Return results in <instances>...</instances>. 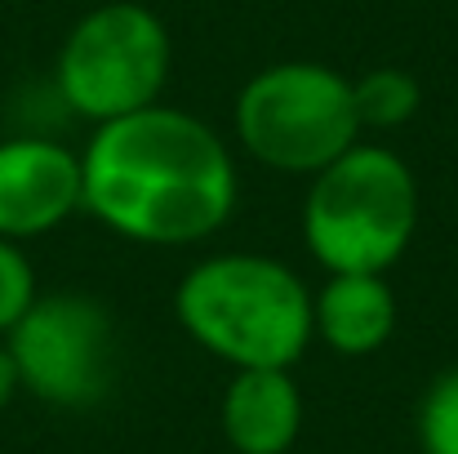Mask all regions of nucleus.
I'll use <instances>...</instances> for the list:
<instances>
[{
	"label": "nucleus",
	"instance_id": "1",
	"mask_svg": "<svg viewBox=\"0 0 458 454\" xmlns=\"http://www.w3.org/2000/svg\"><path fill=\"white\" fill-rule=\"evenodd\" d=\"M236 160L227 143L182 107H139L81 151V196L103 227L139 245H191L236 210Z\"/></svg>",
	"mask_w": 458,
	"mask_h": 454
},
{
	"label": "nucleus",
	"instance_id": "2",
	"mask_svg": "<svg viewBox=\"0 0 458 454\" xmlns=\"http://www.w3.org/2000/svg\"><path fill=\"white\" fill-rule=\"evenodd\" d=\"M174 316L191 343L232 370H294L311 334V290L267 254H209L174 290Z\"/></svg>",
	"mask_w": 458,
	"mask_h": 454
},
{
	"label": "nucleus",
	"instance_id": "3",
	"mask_svg": "<svg viewBox=\"0 0 458 454\" xmlns=\"http://www.w3.org/2000/svg\"><path fill=\"white\" fill-rule=\"evenodd\" d=\"M419 232V178L392 148L352 143L311 174L303 201V241L334 272L387 277Z\"/></svg>",
	"mask_w": 458,
	"mask_h": 454
},
{
	"label": "nucleus",
	"instance_id": "4",
	"mask_svg": "<svg viewBox=\"0 0 458 454\" xmlns=\"http://www.w3.org/2000/svg\"><path fill=\"white\" fill-rule=\"evenodd\" d=\"M236 139L259 165L316 174L360 143L352 81L325 63H272L236 94Z\"/></svg>",
	"mask_w": 458,
	"mask_h": 454
},
{
	"label": "nucleus",
	"instance_id": "5",
	"mask_svg": "<svg viewBox=\"0 0 458 454\" xmlns=\"http://www.w3.org/2000/svg\"><path fill=\"white\" fill-rule=\"evenodd\" d=\"M169 63L174 45L160 13L139 0H107L63 36L54 81L76 116L107 125L160 103Z\"/></svg>",
	"mask_w": 458,
	"mask_h": 454
},
{
	"label": "nucleus",
	"instance_id": "6",
	"mask_svg": "<svg viewBox=\"0 0 458 454\" xmlns=\"http://www.w3.org/2000/svg\"><path fill=\"white\" fill-rule=\"evenodd\" d=\"M4 347L18 370V388L58 410L98 406L121 365V338L107 303L81 290L36 295L18 325L4 334Z\"/></svg>",
	"mask_w": 458,
	"mask_h": 454
},
{
	"label": "nucleus",
	"instance_id": "7",
	"mask_svg": "<svg viewBox=\"0 0 458 454\" xmlns=\"http://www.w3.org/2000/svg\"><path fill=\"white\" fill-rule=\"evenodd\" d=\"M81 196V156L49 139H4L0 143V236L31 241L63 227Z\"/></svg>",
	"mask_w": 458,
	"mask_h": 454
},
{
	"label": "nucleus",
	"instance_id": "8",
	"mask_svg": "<svg viewBox=\"0 0 458 454\" xmlns=\"http://www.w3.org/2000/svg\"><path fill=\"white\" fill-rule=\"evenodd\" d=\"M223 441L236 454H285L303 433V392L290 370H236L218 406Z\"/></svg>",
	"mask_w": 458,
	"mask_h": 454
},
{
	"label": "nucleus",
	"instance_id": "9",
	"mask_svg": "<svg viewBox=\"0 0 458 454\" xmlns=\"http://www.w3.org/2000/svg\"><path fill=\"white\" fill-rule=\"evenodd\" d=\"M396 330V295L383 277L334 272L311 295V334L338 356H369Z\"/></svg>",
	"mask_w": 458,
	"mask_h": 454
},
{
	"label": "nucleus",
	"instance_id": "10",
	"mask_svg": "<svg viewBox=\"0 0 458 454\" xmlns=\"http://www.w3.org/2000/svg\"><path fill=\"white\" fill-rule=\"evenodd\" d=\"M352 103H356L360 130H396L419 116L423 90L401 67H374L360 81H352Z\"/></svg>",
	"mask_w": 458,
	"mask_h": 454
},
{
	"label": "nucleus",
	"instance_id": "11",
	"mask_svg": "<svg viewBox=\"0 0 458 454\" xmlns=\"http://www.w3.org/2000/svg\"><path fill=\"white\" fill-rule=\"evenodd\" d=\"M419 446L423 454H458V370L428 383L419 401Z\"/></svg>",
	"mask_w": 458,
	"mask_h": 454
},
{
	"label": "nucleus",
	"instance_id": "12",
	"mask_svg": "<svg viewBox=\"0 0 458 454\" xmlns=\"http://www.w3.org/2000/svg\"><path fill=\"white\" fill-rule=\"evenodd\" d=\"M36 299V268L18 241L0 236V338L18 325V316Z\"/></svg>",
	"mask_w": 458,
	"mask_h": 454
},
{
	"label": "nucleus",
	"instance_id": "13",
	"mask_svg": "<svg viewBox=\"0 0 458 454\" xmlns=\"http://www.w3.org/2000/svg\"><path fill=\"white\" fill-rule=\"evenodd\" d=\"M22 388H18V370H13V356H9V347L0 343V415L9 410V401L18 397Z\"/></svg>",
	"mask_w": 458,
	"mask_h": 454
}]
</instances>
